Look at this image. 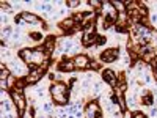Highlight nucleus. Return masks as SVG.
I'll use <instances>...</instances> for the list:
<instances>
[{
	"mask_svg": "<svg viewBox=\"0 0 157 118\" xmlns=\"http://www.w3.org/2000/svg\"><path fill=\"white\" fill-rule=\"evenodd\" d=\"M21 58L30 65V66H33V65H41L46 58L44 52L39 50V49H25V50H21Z\"/></svg>",
	"mask_w": 157,
	"mask_h": 118,
	"instance_id": "nucleus-1",
	"label": "nucleus"
},
{
	"mask_svg": "<svg viewBox=\"0 0 157 118\" xmlns=\"http://www.w3.org/2000/svg\"><path fill=\"white\" fill-rule=\"evenodd\" d=\"M50 95L54 98L55 102L58 104H66L68 102V90H66V85L64 84H54L50 87Z\"/></svg>",
	"mask_w": 157,
	"mask_h": 118,
	"instance_id": "nucleus-2",
	"label": "nucleus"
},
{
	"mask_svg": "<svg viewBox=\"0 0 157 118\" xmlns=\"http://www.w3.org/2000/svg\"><path fill=\"white\" fill-rule=\"evenodd\" d=\"M85 118H101V109L96 102H90L85 107Z\"/></svg>",
	"mask_w": 157,
	"mask_h": 118,
	"instance_id": "nucleus-3",
	"label": "nucleus"
},
{
	"mask_svg": "<svg viewBox=\"0 0 157 118\" xmlns=\"http://www.w3.org/2000/svg\"><path fill=\"white\" fill-rule=\"evenodd\" d=\"M116 57H118L116 49H107L105 52H102V55H101V58L104 61H113V60H116Z\"/></svg>",
	"mask_w": 157,
	"mask_h": 118,
	"instance_id": "nucleus-4",
	"label": "nucleus"
},
{
	"mask_svg": "<svg viewBox=\"0 0 157 118\" xmlns=\"http://www.w3.org/2000/svg\"><path fill=\"white\" fill-rule=\"evenodd\" d=\"M74 65L77 68H86L88 66V58L85 55H75L74 57Z\"/></svg>",
	"mask_w": 157,
	"mask_h": 118,
	"instance_id": "nucleus-5",
	"label": "nucleus"
},
{
	"mask_svg": "<svg viewBox=\"0 0 157 118\" xmlns=\"http://www.w3.org/2000/svg\"><path fill=\"white\" fill-rule=\"evenodd\" d=\"M13 99L16 101V106H17L19 112H21V110H24V107H25V102H24V98L17 93V91H16V93H13Z\"/></svg>",
	"mask_w": 157,
	"mask_h": 118,
	"instance_id": "nucleus-6",
	"label": "nucleus"
},
{
	"mask_svg": "<svg viewBox=\"0 0 157 118\" xmlns=\"http://www.w3.org/2000/svg\"><path fill=\"white\" fill-rule=\"evenodd\" d=\"M104 81L109 82L110 85H113V84H115V81H116L115 73H113V71H110V69H105V71H104Z\"/></svg>",
	"mask_w": 157,
	"mask_h": 118,
	"instance_id": "nucleus-7",
	"label": "nucleus"
},
{
	"mask_svg": "<svg viewBox=\"0 0 157 118\" xmlns=\"http://www.w3.org/2000/svg\"><path fill=\"white\" fill-rule=\"evenodd\" d=\"M21 18H22L24 21H27V22H32V24H35V22H39L38 16H35V14H30V13H21Z\"/></svg>",
	"mask_w": 157,
	"mask_h": 118,
	"instance_id": "nucleus-8",
	"label": "nucleus"
},
{
	"mask_svg": "<svg viewBox=\"0 0 157 118\" xmlns=\"http://www.w3.org/2000/svg\"><path fill=\"white\" fill-rule=\"evenodd\" d=\"M132 118H146V116H145V113H141V112H134Z\"/></svg>",
	"mask_w": 157,
	"mask_h": 118,
	"instance_id": "nucleus-9",
	"label": "nucleus"
},
{
	"mask_svg": "<svg viewBox=\"0 0 157 118\" xmlns=\"http://www.w3.org/2000/svg\"><path fill=\"white\" fill-rule=\"evenodd\" d=\"M68 5H69V6H77V5H78V2H69Z\"/></svg>",
	"mask_w": 157,
	"mask_h": 118,
	"instance_id": "nucleus-10",
	"label": "nucleus"
}]
</instances>
